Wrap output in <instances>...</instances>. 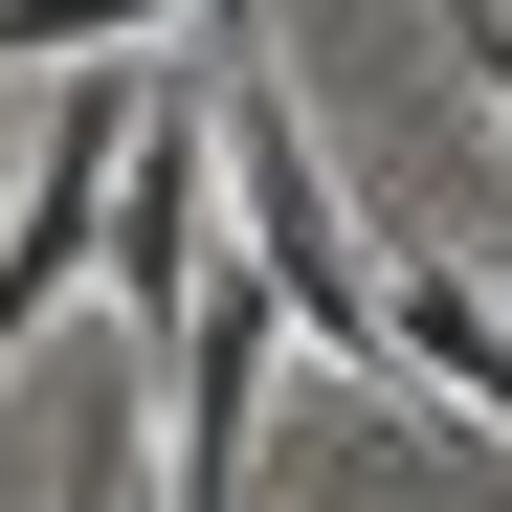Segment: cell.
Listing matches in <instances>:
<instances>
[{
  "label": "cell",
  "mask_w": 512,
  "mask_h": 512,
  "mask_svg": "<svg viewBox=\"0 0 512 512\" xmlns=\"http://www.w3.org/2000/svg\"><path fill=\"white\" fill-rule=\"evenodd\" d=\"M379 379H423V401H468L490 446H512V290L468 268V245H423V268H379Z\"/></svg>",
  "instance_id": "6da1fadb"
},
{
  "label": "cell",
  "mask_w": 512,
  "mask_h": 512,
  "mask_svg": "<svg viewBox=\"0 0 512 512\" xmlns=\"http://www.w3.org/2000/svg\"><path fill=\"white\" fill-rule=\"evenodd\" d=\"M201 23V0H0V67H67V45H156Z\"/></svg>",
  "instance_id": "7a4b0ae2"
},
{
  "label": "cell",
  "mask_w": 512,
  "mask_h": 512,
  "mask_svg": "<svg viewBox=\"0 0 512 512\" xmlns=\"http://www.w3.org/2000/svg\"><path fill=\"white\" fill-rule=\"evenodd\" d=\"M423 45H446V67H468V112L512 134V0H423Z\"/></svg>",
  "instance_id": "3957f363"
}]
</instances>
